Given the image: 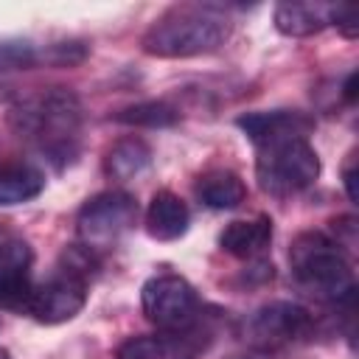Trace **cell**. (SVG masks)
I'll list each match as a JSON object with an SVG mask.
<instances>
[{"mask_svg": "<svg viewBox=\"0 0 359 359\" xmlns=\"http://www.w3.org/2000/svg\"><path fill=\"white\" fill-rule=\"evenodd\" d=\"M8 126L59 165L76 157L81 104L67 87H48L17 98L8 107Z\"/></svg>", "mask_w": 359, "mask_h": 359, "instance_id": "6da1fadb", "label": "cell"}, {"mask_svg": "<svg viewBox=\"0 0 359 359\" xmlns=\"http://www.w3.org/2000/svg\"><path fill=\"white\" fill-rule=\"evenodd\" d=\"M233 22L222 3H177L165 8L143 34L140 48L157 59H191L219 50L230 39Z\"/></svg>", "mask_w": 359, "mask_h": 359, "instance_id": "7a4b0ae2", "label": "cell"}, {"mask_svg": "<svg viewBox=\"0 0 359 359\" xmlns=\"http://www.w3.org/2000/svg\"><path fill=\"white\" fill-rule=\"evenodd\" d=\"M289 266L294 280L314 297L353 311L356 283L345 250L323 230L300 233L289 247Z\"/></svg>", "mask_w": 359, "mask_h": 359, "instance_id": "3957f363", "label": "cell"}, {"mask_svg": "<svg viewBox=\"0 0 359 359\" xmlns=\"http://www.w3.org/2000/svg\"><path fill=\"white\" fill-rule=\"evenodd\" d=\"M255 177L258 185L278 196H294L306 188H311L320 177V157L309 137H280L272 143L255 146Z\"/></svg>", "mask_w": 359, "mask_h": 359, "instance_id": "277c9868", "label": "cell"}, {"mask_svg": "<svg viewBox=\"0 0 359 359\" xmlns=\"http://www.w3.org/2000/svg\"><path fill=\"white\" fill-rule=\"evenodd\" d=\"M137 202L126 191H104L90 196L76 216L79 244L95 255L115 247L137 224Z\"/></svg>", "mask_w": 359, "mask_h": 359, "instance_id": "5b68a950", "label": "cell"}, {"mask_svg": "<svg viewBox=\"0 0 359 359\" xmlns=\"http://www.w3.org/2000/svg\"><path fill=\"white\" fill-rule=\"evenodd\" d=\"M140 306L151 325L163 334H188L199 320V294L196 289L174 272L154 275L140 289Z\"/></svg>", "mask_w": 359, "mask_h": 359, "instance_id": "8992f818", "label": "cell"}, {"mask_svg": "<svg viewBox=\"0 0 359 359\" xmlns=\"http://www.w3.org/2000/svg\"><path fill=\"white\" fill-rule=\"evenodd\" d=\"M87 294H90V275L62 264L45 283H34L25 303V314L42 325H59L73 320L84 309Z\"/></svg>", "mask_w": 359, "mask_h": 359, "instance_id": "52a82bcc", "label": "cell"}, {"mask_svg": "<svg viewBox=\"0 0 359 359\" xmlns=\"http://www.w3.org/2000/svg\"><path fill=\"white\" fill-rule=\"evenodd\" d=\"M314 331V314L292 300H272L247 320V342L258 351L286 348Z\"/></svg>", "mask_w": 359, "mask_h": 359, "instance_id": "ba28073f", "label": "cell"}, {"mask_svg": "<svg viewBox=\"0 0 359 359\" xmlns=\"http://www.w3.org/2000/svg\"><path fill=\"white\" fill-rule=\"evenodd\" d=\"M31 264H34V252L28 241L11 236L8 241L0 244V306L3 309L25 314V303L34 289Z\"/></svg>", "mask_w": 359, "mask_h": 359, "instance_id": "9c48e42d", "label": "cell"}, {"mask_svg": "<svg viewBox=\"0 0 359 359\" xmlns=\"http://www.w3.org/2000/svg\"><path fill=\"white\" fill-rule=\"evenodd\" d=\"M236 126L252 140V146H261L280 137H309L314 121L297 109H264V112L238 115Z\"/></svg>", "mask_w": 359, "mask_h": 359, "instance_id": "30bf717a", "label": "cell"}, {"mask_svg": "<svg viewBox=\"0 0 359 359\" xmlns=\"http://www.w3.org/2000/svg\"><path fill=\"white\" fill-rule=\"evenodd\" d=\"M191 224V210L188 205L171 194V191H157L146 208V230L157 241H177L188 233Z\"/></svg>", "mask_w": 359, "mask_h": 359, "instance_id": "8fae6325", "label": "cell"}, {"mask_svg": "<svg viewBox=\"0 0 359 359\" xmlns=\"http://www.w3.org/2000/svg\"><path fill=\"white\" fill-rule=\"evenodd\" d=\"M151 168V146L143 137H121L104 154V174L115 182H132Z\"/></svg>", "mask_w": 359, "mask_h": 359, "instance_id": "7c38bea8", "label": "cell"}, {"mask_svg": "<svg viewBox=\"0 0 359 359\" xmlns=\"http://www.w3.org/2000/svg\"><path fill=\"white\" fill-rule=\"evenodd\" d=\"M272 241V219L269 216H255V219H236L230 222L222 236L219 247L236 258H255L261 255Z\"/></svg>", "mask_w": 359, "mask_h": 359, "instance_id": "4fadbf2b", "label": "cell"}, {"mask_svg": "<svg viewBox=\"0 0 359 359\" xmlns=\"http://www.w3.org/2000/svg\"><path fill=\"white\" fill-rule=\"evenodd\" d=\"M331 6L325 3H278L272 11L275 28L283 36H314L323 28H328Z\"/></svg>", "mask_w": 359, "mask_h": 359, "instance_id": "5bb4252c", "label": "cell"}, {"mask_svg": "<svg viewBox=\"0 0 359 359\" xmlns=\"http://www.w3.org/2000/svg\"><path fill=\"white\" fill-rule=\"evenodd\" d=\"M196 196L210 210H233L247 199V185L236 171L216 168V171H208L199 177Z\"/></svg>", "mask_w": 359, "mask_h": 359, "instance_id": "9a60e30c", "label": "cell"}, {"mask_svg": "<svg viewBox=\"0 0 359 359\" xmlns=\"http://www.w3.org/2000/svg\"><path fill=\"white\" fill-rule=\"evenodd\" d=\"M45 191V174L31 163H6L0 165V205L14 208L36 199Z\"/></svg>", "mask_w": 359, "mask_h": 359, "instance_id": "2e32d148", "label": "cell"}, {"mask_svg": "<svg viewBox=\"0 0 359 359\" xmlns=\"http://www.w3.org/2000/svg\"><path fill=\"white\" fill-rule=\"evenodd\" d=\"M194 348L188 345V334H151L126 339L115 359H191Z\"/></svg>", "mask_w": 359, "mask_h": 359, "instance_id": "e0dca14e", "label": "cell"}, {"mask_svg": "<svg viewBox=\"0 0 359 359\" xmlns=\"http://www.w3.org/2000/svg\"><path fill=\"white\" fill-rule=\"evenodd\" d=\"M115 121L129 123V126L165 129V126H174L180 121V112L165 101H140V104H132V107L115 112Z\"/></svg>", "mask_w": 359, "mask_h": 359, "instance_id": "ac0fdd59", "label": "cell"}, {"mask_svg": "<svg viewBox=\"0 0 359 359\" xmlns=\"http://www.w3.org/2000/svg\"><path fill=\"white\" fill-rule=\"evenodd\" d=\"M39 62H42V53L36 50V45L31 39H22V36L0 39V76L17 73V70H31Z\"/></svg>", "mask_w": 359, "mask_h": 359, "instance_id": "d6986e66", "label": "cell"}, {"mask_svg": "<svg viewBox=\"0 0 359 359\" xmlns=\"http://www.w3.org/2000/svg\"><path fill=\"white\" fill-rule=\"evenodd\" d=\"M87 56V45L79 39H65V42H53L42 50V59L53 67H73L79 62H84Z\"/></svg>", "mask_w": 359, "mask_h": 359, "instance_id": "ffe728a7", "label": "cell"}, {"mask_svg": "<svg viewBox=\"0 0 359 359\" xmlns=\"http://www.w3.org/2000/svg\"><path fill=\"white\" fill-rule=\"evenodd\" d=\"M328 25H337L345 39H356V34H359V11L353 6H331Z\"/></svg>", "mask_w": 359, "mask_h": 359, "instance_id": "44dd1931", "label": "cell"}, {"mask_svg": "<svg viewBox=\"0 0 359 359\" xmlns=\"http://www.w3.org/2000/svg\"><path fill=\"white\" fill-rule=\"evenodd\" d=\"M342 185H345L348 199L356 202V154H351V160H348L345 168H342Z\"/></svg>", "mask_w": 359, "mask_h": 359, "instance_id": "7402d4cb", "label": "cell"}, {"mask_svg": "<svg viewBox=\"0 0 359 359\" xmlns=\"http://www.w3.org/2000/svg\"><path fill=\"white\" fill-rule=\"evenodd\" d=\"M342 98L348 104H353V98H356V73H348V79L342 84Z\"/></svg>", "mask_w": 359, "mask_h": 359, "instance_id": "603a6c76", "label": "cell"}, {"mask_svg": "<svg viewBox=\"0 0 359 359\" xmlns=\"http://www.w3.org/2000/svg\"><path fill=\"white\" fill-rule=\"evenodd\" d=\"M0 359H11V356H8V351H3V348H0Z\"/></svg>", "mask_w": 359, "mask_h": 359, "instance_id": "cb8c5ba5", "label": "cell"}]
</instances>
